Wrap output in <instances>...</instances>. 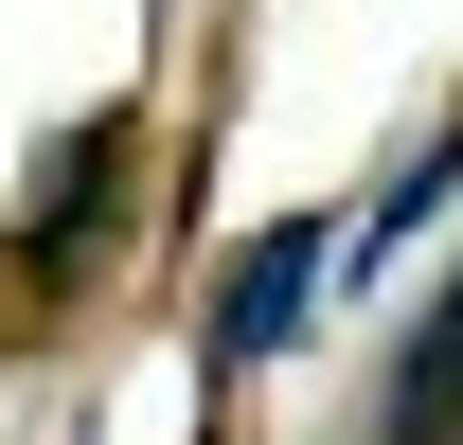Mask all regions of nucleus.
<instances>
[{
    "label": "nucleus",
    "mask_w": 463,
    "mask_h": 445,
    "mask_svg": "<svg viewBox=\"0 0 463 445\" xmlns=\"http://www.w3.org/2000/svg\"><path fill=\"white\" fill-rule=\"evenodd\" d=\"M339 250H356V232L268 214V232L214 268V356H303V338H321V285H339Z\"/></svg>",
    "instance_id": "nucleus-1"
},
{
    "label": "nucleus",
    "mask_w": 463,
    "mask_h": 445,
    "mask_svg": "<svg viewBox=\"0 0 463 445\" xmlns=\"http://www.w3.org/2000/svg\"><path fill=\"white\" fill-rule=\"evenodd\" d=\"M392 445H463V268L410 303V338H392Z\"/></svg>",
    "instance_id": "nucleus-2"
},
{
    "label": "nucleus",
    "mask_w": 463,
    "mask_h": 445,
    "mask_svg": "<svg viewBox=\"0 0 463 445\" xmlns=\"http://www.w3.org/2000/svg\"><path fill=\"white\" fill-rule=\"evenodd\" d=\"M446 178H463V143H428V161H410L392 196H374V214H356V232H374V250H392V232H428V214H446Z\"/></svg>",
    "instance_id": "nucleus-3"
}]
</instances>
